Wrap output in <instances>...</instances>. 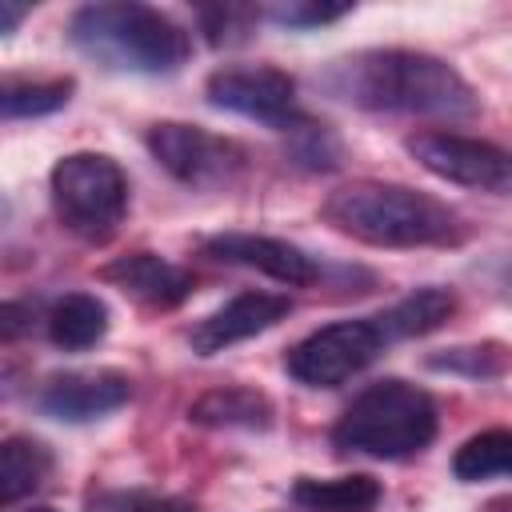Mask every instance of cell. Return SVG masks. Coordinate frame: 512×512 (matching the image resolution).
<instances>
[{"instance_id": "1", "label": "cell", "mask_w": 512, "mask_h": 512, "mask_svg": "<svg viewBox=\"0 0 512 512\" xmlns=\"http://www.w3.org/2000/svg\"><path fill=\"white\" fill-rule=\"evenodd\" d=\"M324 88L368 112H408L464 120L480 112L476 88L440 56L412 48H372L336 60L324 72Z\"/></svg>"}, {"instance_id": "2", "label": "cell", "mask_w": 512, "mask_h": 512, "mask_svg": "<svg viewBox=\"0 0 512 512\" xmlns=\"http://www.w3.org/2000/svg\"><path fill=\"white\" fill-rule=\"evenodd\" d=\"M320 216L372 248H440L464 240V220L444 200L408 184L352 180L320 204Z\"/></svg>"}, {"instance_id": "3", "label": "cell", "mask_w": 512, "mask_h": 512, "mask_svg": "<svg viewBox=\"0 0 512 512\" xmlns=\"http://www.w3.org/2000/svg\"><path fill=\"white\" fill-rule=\"evenodd\" d=\"M68 36L96 64L116 72H144V76L176 72L192 52V36L172 16L128 0L84 4L72 16Z\"/></svg>"}, {"instance_id": "4", "label": "cell", "mask_w": 512, "mask_h": 512, "mask_svg": "<svg viewBox=\"0 0 512 512\" xmlns=\"http://www.w3.org/2000/svg\"><path fill=\"white\" fill-rule=\"evenodd\" d=\"M436 440V404L424 388L408 380L368 384L336 420V452H356L372 460H404Z\"/></svg>"}, {"instance_id": "5", "label": "cell", "mask_w": 512, "mask_h": 512, "mask_svg": "<svg viewBox=\"0 0 512 512\" xmlns=\"http://www.w3.org/2000/svg\"><path fill=\"white\" fill-rule=\"evenodd\" d=\"M48 188H52V208L60 224L88 244H104L128 212V176L104 152L64 156L52 168Z\"/></svg>"}, {"instance_id": "6", "label": "cell", "mask_w": 512, "mask_h": 512, "mask_svg": "<svg viewBox=\"0 0 512 512\" xmlns=\"http://www.w3.org/2000/svg\"><path fill=\"white\" fill-rule=\"evenodd\" d=\"M384 348H388V336H384L376 316L336 320V324L304 336L288 352L284 368L292 380H300L308 388H336V384L352 380L356 372H364Z\"/></svg>"}, {"instance_id": "7", "label": "cell", "mask_w": 512, "mask_h": 512, "mask_svg": "<svg viewBox=\"0 0 512 512\" xmlns=\"http://www.w3.org/2000/svg\"><path fill=\"white\" fill-rule=\"evenodd\" d=\"M148 152L156 156V164L176 176L180 184L188 188H224L232 184L244 164H248V152L228 140V136H216L208 128H196V124H180V120H160L148 128Z\"/></svg>"}, {"instance_id": "8", "label": "cell", "mask_w": 512, "mask_h": 512, "mask_svg": "<svg viewBox=\"0 0 512 512\" xmlns=\"http://www.w3.org/2000/svg\"><path fill=\"white\" fill-rule=\"evenodd\" d=\"M204 92H208V104L260 120L280 132H296L308 120L296 104V80L268 64H228L208 76Z\"/></svg>"}, {"instance_id": "9", "label": "cell", "mask_w": 512, "mask_h": 512, "mask_svg": "<svg viewBox=\"0 0 512 512\" xmlns=\"http://www.w3.org/2000/svg\"><path fill=\"white\" fill-rule=\"evenodd\" d=\"M408 152L420 160V168L448 184L512 196V152L492 140L460 132H416L408 136Z\"/></svg>"}, {"instance_id": "10", "label": "cell", "mask_w": 512, "mask_h": 512, "mask_svg": "<svg viewBox=\"0 0 512 512\" xmlns=\"http://www.w3.org/2000/svg\"><path fill=\"white\" fill-rule=\"evenodd\" d=\"M36 400L48 416L68 420V424H84V420H96V416L124 408L132 400V380L124 372H112V368L60 372L40 388Z\"/></svg>"}, {"instance_id": "11", "label": "cell", "mask_w": 512, "mask_h": 512, "mask_svg": "<svg viewBox=\"0 0 512 512\" xmlns=\"http://www.w3.org/2000/svg\"><path fill=\"white\" fill-rule=\"evenodd\" d=\"M204 252L220 264H240V268H256L288 288H304L316 280V260L280 240V236H260V232H220L212 240H204Z\"/></svg>"}, {"instance_id": "12", "label": "cell", "mask_w": 512, "mask_h": 512, "mask_svg": "<svg viewBox=\"0 0 512 512\" xmlns=\"http://www.w3.org/2000/svg\"><path fill=\"white\" fill-rule=\"evenodd\" d=\"M288 312H292V300L280 292H240L192 328V348L200 356H216V352H224L248 336L276 328Z\"/></svg>"}, {"instance_id": "13", "label": "cell", "mask_w": 512, "mask_h": 512, "mask_svg": "<svg viewBox=\"0 0 512 512\" xmlns=\"http://www.w3.org/2000/svg\"><path fill=\"white\" fill-rule=\"evenodd\" d=\"M104 280H112L116 288H124L132 300L148 304V308H176L188 292H192V276L168 260H160L156 252H132L112 260L104 272Z\"/></svg>"}, {"instance_id": "14", "label": "cell", "mask_w": 512, "mask_h": 512, "mask_svg": "<svg viewBox=\"0 0 512 512\" xmlns=\"http://www.w3.org/2000/svg\"><path fill=\"white\" fill-rule=\"evenodd\" d=\"M384 488L376 476L368 472H352V476H332V480H316L304 476L292 488V500L304 512H376Z\"/></svg>"}, {"instance_id": "15", "label": "cell", "mask_w": 512, "mask_h": 512, "mask_svg": "<svg viewBox=\"0 0 512 512\" xmlns=\"http://www.w3.org/2000/svg\"><path fill=\"white\" fill-rule=\"evenodd\" d=\"M108 332V304L92 292H68L48 312V336L64 352H84Z\"/></svg>"}, {"instance_id": "16", "label": "cell", "mask_w": 512, "mask_h": 512, "mask_svg": "<svg viewBox=\"0 0 512 512\" xmlns=\"http://www.w3.org/2000/svg\"><path fill=\"white\" fill-rule=\"evenodd\" d=\"M188 420L192 424H204V428H268L272 424V404L256 388L228 384V388L204 392L188 408Z\"/></svg>"}, {"instance_id": "17", "label": "cell", "mask_w": 512, "mask_h": 512, "mask_svg": "<svg viewBox=\"0 0 512 512\" xmlns=\"http://www.w3.org/2000/svg\"><path fill=\"white\" fill-rule=\"evenodd\" d=\"M452 312H456V296L448 288H420V292H408L404 300H396L376 320H380L388 344H396V340H412V336L436 332Z\"/></svg>"}, {"instance_id": "18", "label": "cell", "mask_w": 512, "mask_h": 512, "mask_svg": "<svg viewBox=\"0 0 512 512\" xmlns=\"http://www.w3.org/2000/svg\"><path fill=\"white\" fill-rule=\"evenodd\" d=\"M52 472V452L32 436H8L0 444V500L16 504L36 492Z\"/></svg>"}, {"instance_id": "19", "label": "cell", "mask_w": 512, "mask_h": 512, "mask_svg": "<svg viewBox=\"0 0 512 512\" xmlns=\"http://www.w3.org/2000/svg\"><path fill=\"white\" fill-rule=\"evenodd\" d=\"M456 480H492V476H512V428H484L468 436L456 456H452Z\"/></svg>"}, {"instance_id": "20", "label": "cell", "mask_w": 512, "mask_h": 512, "mask_svg": "<svg viewBox=\"0 0 512 512\" xmlns=\"http://www.w3.org/2000/svg\"><path fill=\"white\" fill-rule=\"evenodd\" d=\"M72 96V80H8L0 92V112L8 120L20 116H48L64 108Z\"/></svg>"}, {"instance_id": "21", "label": "cell", "mask_w": 512, "mask_h": 512, "mask_svg": "<svg viewBox=\"0 0 512 512\" xmlns=\"http://www.w3.org/2000/svg\"><path fill=\"white\" fill-rule=\"evenodd\" d=\"M428 364L472 376V380H492L512 368V352L504 344H468V348H448L444 356H432Z\"/></svg>"}, {"instance_id": "22", "label": "cell", "mask_w": 512, "mask_h": 512, "mask_svg": "<svg viewBox=\"0 0 512 512\" xmlns=\"http://www.w3.org/2000/svg\"><path fill=\"white\" fill-rule=\"evenodd\" d=\"M200 24H204V32H208L212 44H240V40L248 36L252 8H236V4L200 8Z\"/></svg>"}, {"instance_id": "23", "label": "cell", "mask_w": 512, "mask_h": 512, "mask_svg": "<svg viewBox=\"0 0 512 512\" xmlns=\"http://www.w3.org/2000/svg\"><path fill=\"white\" fill-rule=\"evenodd\" d=\"M92 512H188L184 504L176 500H164V496H144V492H112V496H100L92 504Z\"/></svg>"}, {"instance_id": "24", "label": "cell", "mask_w": 512, "mask_h": 512, "mask_svg": "<svg viewBox=\"0 0 512 512\" xmlns=\"http://www.w3.org/2000/svg\"><path fill=\"white\" fill-rule=\"evenodd\" d=\"M344 12H352V8L348 4H284V8H272V20L288 24V28H312V24L340 20Z\"/></svg>"}, {"instance_id": "25", "label": "cell", "mask_w": 512, "mask_h": 512, "mask_svg": "<svg viewBox=\"0 0 512 512\" xmlns=\"http://www.w3.org/2000/svg\"><path fill=\"white\" fill-rule=\"evenodd\" d=\"M16 20H20V8H16V4H8V0H0V32H12V28H16Z\"/></svg>"}, {"instance_id": "26", "label": "cell", "mask_w": 512, "mask_h": 512, "mask_svg": "<svg viewBox=\"0 0 512 512\" xmlns=\"http://www.w3.org/2000/svg\"><path fill=\"white\" fill-rule=\"evenodd\" d=\"M28 512H56V508H28Z\"/></svg>"}]
</instances>
